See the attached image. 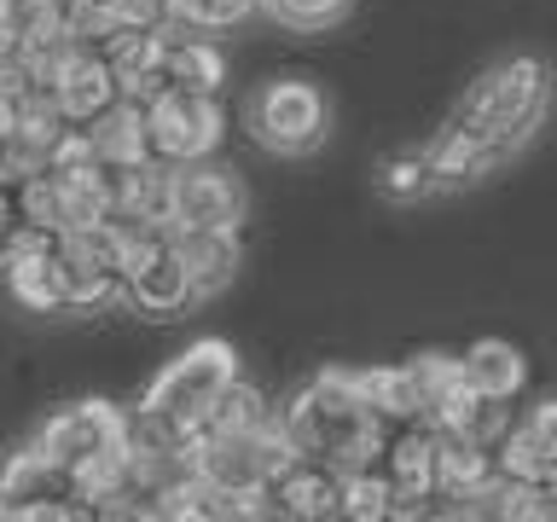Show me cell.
Segmentation results:
<instances>
[{
	"label": "cell",
	"instance_id": "1",
	"mask_svg": "<svg viewBox=\"0 0 557 522\" xmlns=\"http://www.w3.org/2000/svg\"><path fill=\"white\" fill-rule=\"evenodd\" d=\"M278 430L290 435L296 452L308 459H325L337 470H360V464H377V447H383V418L372 412V400L360 395V377L331 365V372H313L302 389L285 395L278 407Z\"/></svg>",
	"mask_w": 557,
	"mask_h": 522
},
{
	"label": "cell",
	"instance_id": "2",
	"mask_svg": "<svg viewBox=\"0 0 557 522\" xmlns=\"http://www.w3.org/2000/svg\"><path fill=\"white\" fill-rule=\"evenodd\" d=\"M546 104H552V64L540 52H511L499 59L494 70H482L476 82L465 87L459 99V122L482 128L494 146L511 157L517 146H529V134L546 122Z\"/></svg>",
	"mask_w": 557,
	"mask_h": 522
},
{
	"label": "cell",
	"instance_id": "3",
	"mask_svg": "<svg viewBox=\"0 0 557 522\" xmlns=\"http://www.w3.org/2000/svg\"><path fill=\"white\" fill-rule=\"evenodd\" d=\"M244 372L238 365V348L221 343V337H198L186 343L174 360H163V372L146 383V395H139V407L157 412L163 424H174L181 435L198 442L209 412H215V400L226 395V383Z\"/></svg>",
	"mask_w": 557,
	"mask_h": 522
},
{
	"label": "cell",
	"instance_id": "4",
	"mask_svg": "<svg viewBox=\"0 0 557 522\" xmlns=\"http://www.w3.org/2000/svg\"><path fill=\"white\" fill-rule=\"evenodd\" d=\"M244 128L268 157H313L331 134V99L308 76H268L244 104Z\"/></svg>",
	"mask_w": 557,
	"mask_h": 522
},
{
	"label": "cell",
	"instance_id": "5",
	"mask_svg": "<svg viewBox=\"0 0 557 522\" xmlns=\"http://www.w3.org/2000/svg\"><path fill=\"white\" fill-rule=\"evenodd\" d=\"M296 459L290 435L273 424L261 430H203L198 435V482L238 499H268L273 476Z\"/></svg>",
	"mask_w": 557,
	"mask_h": 522
},
{
	"label": "cell",
	"instance_id": "6",
	"mask_svg": "<svg viewBox=\"0 0 557 522\" xmlns=\"http://www.w3.org/2000/svg\"><path fill=\"white\" fill-rule=\"evenodd\" d=\"M226 134L221 94H198V87H157L146 99V139H151V163L181 169L198 157H215Z\"/></svg>",
	"mask_w": 557,
	"mask_h": 522
},
{
	"label": "cell",
	"instance_id": "7",
	"mask_svg": "<svg viewBox=\"0 0 557 522\" xmlns=\"http://www.w3.org/2000/svg\"><path fill=\"white\" fill-rule=\"evenodd\" d=\"M244 209L250 198L233 169L209 163V157L169 169V226H244Z\"/></svg>",
	"mask_w": 557,
	"mask_h": 522
},
{
	"label": "cell",
	"instance_id": "8",
	"mask_svg": "<svg viewBox=\"0 0 557 522\" xmlns=\"http://www.w3.org/2000/svg\"><path fill=\"white\" fill-rule=\"evenodd\" d=\"M343 482H348V470L296 452L268 487V511L290 517V522H343Z\"/></svg>",
	"mask_w": 557,
	"mask_h": 522
},
{
	"label": "cell",
	"instance_id": "9",
	"mask_svg": "<svg viewBox=\"0 0 557 522\" xmlns=\"http://www.w3.org/2000/svg\"><path fill=\"white\" fill-rule=\"evenodd\" d=\"M52 99H59V111L76 122V128H87L94 116H104L111 104L122 99V82L111 59H104V47H70L64 64H59V82H52Z\"/></svg>",
	"mask_w": 557,
	"mask_h": 522
},
{
	"label": "cell",
	"instance_id": "10",
	"mask_svg": "<svg viewBox=\"0 0 557 522\" xmlns=\"http://www.w3.org/2000/svg\"><path fill=\"white\" fill-rule=\"evenodd\" d=\"M430 157V174H435V191H459V186H476L482 174H494L505 163V151L487 139L482 128H470V122L447 116V128L424 146Z\"/></svg>",
	"mask_w": 557,
	"mask_h": 522
},
{
	"label": "cell",
	"instance_id": "11",
	"mask_svg": "<svg viewBox=\"0 0 557 522\" xmlns=\"http://www.w3.org/2000/svg\"><path fill=\"white\" fill-rule=\"evenodd\" d=\"M174 244H181V256H186V273H191L198 302L203 296H221L238 278V268H244L238 226H174Z\"/></svg>",
	"mask_w": 557,
	"mask_h": 522
},
{
	"label": "cell",
	"instance_id": "12",
	"mask_svg": "<svg viewBox=\"0 0 557 522\" xmlns=\"http://www.w3.org/2000/svg\"><path fill=\"white\" fill-rule=\"evenodd\" d=\"M226 47L209 41L203 29H181L169 24V41H163V82L169 87H198V94H221L226 87Z\"/></svg>",
	"mask_w": 557,
	"mask_h": 522
},
{
	"label": "cell",
	"instance_id": "13",
	"mask_svg": "<svg viewBox=\"0 0 557 522\" xmlns=\"http://www.w3.org/2000/svg\"><path fill=\"white\" fill-rule=\"evenodd\" d=\"M94 139L99 163L104 169H134V163H151V139H146V104L139 99H116L104 116H94L82 128Z\"/></svg>",
	"mask_w": 557,
	"mask_h": 522
},
{
	"label": "cell",
	"instance_id": "14",
	"mask_svg": "<svg viewBox=\"0 0 557 522\" xmlns=\"http://www.w3.org/2000/svg\"><path fill=\"white\" fill-rule=\"evenodd\" d=\"M459 365H465V377L476 383L487 400H517L522 383H529V360H522V348L505 343V337L470 343L465 355H459Z\"/></svg>",
	"mask_w": 557,
	"mask_h": 522
},
{
	"label": "cell",
	"instance_id": "15",
	"mask_svg": "<svg viewBox=\"0 0 557 522\" xmlns=\"http://www.w3.org/2000/svg\"><path fill=\"white\" fill-rule=\"evenodd\" d=\"M360 377V395L372 400V412L383 424H407V418H424V389H418V372L412 360H389V365H366Z\"/></svg>",
	"mask_w": 557,
	"mask_h": 522
},
{
	"label": "cell",
	"instance_id": "16",
	"mask_svg": "<svg viewBox=\"0 0 557 522\" xmlns=\"http://www.w3.org/2000/svg\"><path fill=\"white\" fill-rule=\"evenodd\" d=\"M372 186H377L389 203H424L430 191H435V174H430L424 146H400V151H389V157H377Z\"/></svg>",
	"mask_w": 557,
	"mask_h": 522
},
{
	"label": "cell",
	"instance_id": "17",
	"mask_svg": "<svg viewBox=\"0 0 557 522\" xmlns=\"http://www.w3.org/2000/svg\"><path fill=\"white\" fill-rule=\"evenodd\" d=\"M278 407L268 400V389H256L250 377H233L226 383V395L215 400V412H209V424L203 430H261V424H273Z\"/></svg>",
	"mask_w": 557,
	"mask_h": 522
},
{
	"label": "cell",
	"instance_id": "18",
	"mask_svg": "<svg viewBox=\"0 0 557 522\" xmlns=\"http://www.w3.org/2000/svg\"><path fill=\"white\" fill-rule=\"evenodd\" d=\"M261 12V0H169V24L181 29H203V35H221V29H238Z\"/></svg>",
	"mask_w": 557,
	"mask_h": 522
},
{
	"label": "cell",
	"instance_id": "19",
	"mask_svg": "<svg viewBox=\"0 0 557 522\" xmlns=\"http://www.w3.org/2000/svg\"><path fill=\"white\" fill-rule=\"evenodd\" d=\"M343 522H389V476L377 464L348 470L343 482Z\"/></svg>",
	"mask_w": 557,
	"mask_h": 522
},
{
	"label": "cell",
	"instance_id": "20",
	"mask_svg": "<svg viewBox=\"0 0 557 522\" xmlns=\"http://www.w3.org/2000/svg\"><path fill=\"white\" fill-rule=\"evenodd\" d=\"M355 0H261V12L273 17L278 29H296V35H320L331 24H343Z\"/></svg>",
	"mask_w": 557,
	"mask_h": 522
},
{
	"label": "cell",
	"instance_id": "21",
	"mask_svg": "<svg viewBox=\"0 0 557 522\" xmlns=\"http://www.w3.org/2000/svg\"><path fill=\"white\" fill-rule=\"evenodd\" d=\"M122 24H128V17H122V0H64V29H70V41H82V47H104Z\"/></svg>",
	"mask_w": 557,
	"mask_h": 522
},
{
	"label": "cell",
	"instance_id": "22",
	"mask_svg": "<svg viewBox=\"0 0 557 522\" xmlns=\"http://www.w3.org/2000/svg\"><path fill=\"white\" fill-rule=\"evenodd\" d=\"M522 424H529L540 442H546L552 452H557V395H546V400H534L529 407V418H522Z\"/></svg>",
	"mask_w": 557,
	"mask_h": 522
}]
</instances>
